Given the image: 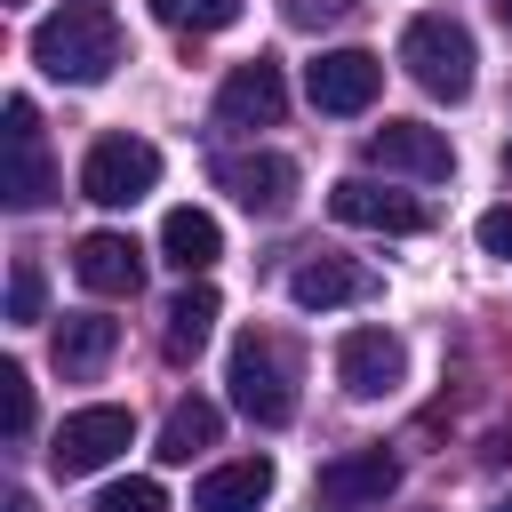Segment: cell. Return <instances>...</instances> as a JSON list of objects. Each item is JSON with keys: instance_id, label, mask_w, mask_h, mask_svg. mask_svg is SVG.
Here are the masks:
<instances>
[{"instance_id": "obj_1", "label": "cell", "mask_w": 512, "mask_h": 512, "mask_svg": "<svg viewBox=\"0 0 512 512\" xmlns=\"http://www.w3.org/2000/svg\"><path fill=\"white\" fill-rule=\"evenodd\" d=\"M120 56H128V40H120L112 8H88V0L56 8V16L32 32V64H40L48 80H72V88L112 80V64H120Z\"/></svg>"}, {"instance_id": "obj_2", "label": "cell", "mask_w": 512, "mask_h": 512, "mask_svg": "<svg viewBox=\"0 0 512 512\" xmlns=\"http://www.w3.org/2000/svg\"><path fill=\"white\" fill-rule=\"evenodd\" d=\"M400 64H408V80L424 88V96H440V104H464L472 96V32L456 24V16H416L408 32H400Z\"/></svg>"}, {"instance_id": "obj_3", "label": "cell", "mask_w": 512, "mask_h": 512, "mask_svg": "<svg viewBox=\"0 0 512 512\" xmlns=\"http://www.w3.org/2000/svg\"><path fill=\"white\" fill-rule=\"evenodd\" d=\"M224 384H232V408H240L248 424H288V416H296V368H288L280 336H264V328H248V336L232 344Z\"/></svg>"}, {"instance_id": "obj_4", "label": "cell", "mask_w": 512, "mask_h": 512, "mask_svg": "<svg viewBox=\"0 0 512 512\" xmlns=\"http://www.w3.org/2000/svg\"><path fill=\"white\" fill-rule=\"evenodd\" d=\"M128 440H136V416H128V408H112V400L72 408V416L56 424V440H48V472H56V480H88V472H104Z\"/></svg>"}, {"instance_id": "obj_5", "label": "cell", "mask_w": 512, "mask_h": 512, "mask_svg": "<svg viewBox=\"0 0 512 512\" xmlns=\"http://www.w3.org/2000/svg\"><path fill=\"white\" fill-rule=\"evenodd\" d=\"M152 184H160V152L144 136H96L88 160H80V192L96 208H136Z\"/></svg>"}, {"instance_id": "obj_6", "label": "cell", "mask_w": 512, "mask_h": 512, "mask_svg": "<svg viewBox=\"0 0 512 512\" xmlns=\"http://www.w3.org/2000/svg\"><path fill=\"white\" fill-rule=\"evenodd\" d=\"M0 192H8V208H48L56 200V168H48L32 96H8V176H0Z\"/></svg>"}, {"instance_id": "obj_7", "label": "cell", "mask_w": 512, "mask_h": 512, "mask_svg": "<svg viewBox=\"0 0 512 512\" xmlns=\"http://www.w3.org/2000/svg\"><path fill=\"white\" fill-rule=\"evenodd\" d=\"M304 88H312L320 112L352 120V112L376 104V88H384V56H368V48H328L320 64H304Z\"/></svg>"}, {"instance_id": "obj_8", "label": "cell", "mask_w": 512, "mask_h": 512, "mask_svg": "<svg viewBox=\"0 0 512 512\" xmlns=\"http://www.w3.org/2000/svg\"><path fill=\"white\" fill-rule=\"evenodd\" d=\"M328 216L336 224H360V232H424L432 224V208L416 192H392V184H368V176L328 184Z\"/></svg>"}, {"instance_id": "obj_9", "label": "cell", "mask_w": 512, "mask_h": 512, "mask_svg": "<svg viewBox=\"0 0 512 512\" xmlns=\"http://www.w3.org/2000/svg\"><path fill=\"white\" fill-rule=\"evenodd\" d=\"M216 184H224L248 216H288V200H296V160H288V152H224V160H216Z\"/></svg>"}, {"instance_id": "obj_10", "label": "cell", "mask_w": 512, "mask_h": 512, "mask_svg": "<svg viewBox=\"0 0 512 512\" xmlns=\"http://www.w3.org/2000/svg\"><path fill=\"white\" fill-rule=\"evenodd\" d=\"M280 112H288V80H280L272 56H248V64L224 72V88H216V120L224 128H272Z\"/></svg>"}, {"instance_id": "obj_11", "label": "cell", "mask_w": 512, "mask_h": 512, "mask_svg": "<svg viewBox=\"0 0 512 512\" xmlns=\"http://www.w3.org/2000/svg\"><path fill=\"white\" fill-rule=\"evenodd\" d=\"M368 160L392 168V176H416V184H440V176L456 168L448 136L424 128V120H384V128H368Z\"/></svg>"}, {"instance_id": "obj_12", "label": "cell", "mask_w": 512, "mask_h": 512, "mask_svg": "<svg viewBox=\"0 0 512 512\" xmlns=\"http://www.w3.org/2000/svg\"><path fill=\"white\" fill-rule=\"evenodd\" d=\"M336 376H344L352 400H384L408 376V352H400L392 328H352V336H336Z\"/></svg>"}, {"instance_id": "obj_13", "label": "cell", "mask_w": 512, "mask_h": 512, "mask_svg": "<svg viewBox=\"0 0 512 512\" xmlns=\"http://www.w3.org/2000/svg\"><path fill=\"white\" fill-rule=\"evenodd\" d=\"M72 272H80L88 296H136V280H144V248H136L128 232H88V240L72 248Z\"/></svg>"}, {"instance_id": "obj_14", "label": "cell", "mask_w": 512, "mask_h": 512, "mask_svg": "<svg viewBox=\"0 0 512 512\" xmlns=\"http://www.w3.org/2000/svg\"><path fill=\"white\" fill-rule=\"evenodd\" d=\"M392 488H400V464H392L384 448H352V456H328V464H320V496L344 504V512H352V504H384Z\"/></svg>"}, {"instance_id": "obj_15", "label": "cell", "mask_w": 512, "mask_h": 512, "mask_svg": "<svg viewBox=\"0 0 512 512\" xmlns=\"http://www.w3.org/2000/svg\"><path fill=\"white\" fill-rule=\"evenodd\" d=\"M272 496V456H232L192 488V512H256Z\"/></svg>"}, {"instance_id": "obj_16", "label": "cell", "mask_w": 512, "mask_h": 512, "mask_svg": "<svg viewBox=\"0 0 512 512\" xmlns=\"http://www.w3.org/2000/svg\"><path fill=\"white\" fill-rule=\"evenodd\" d=\"M376 280L360 272V264H344V256H312V264H296L288 272V296L304 304V312H336V304H360Z\"/></svg>"}, {"instance_id": "obj_17", "label": "cell", "mask_w": 512, "mask_h": 512, "mask_svg": "<svg viewBox=\"0 0 512 512\" xmlns=\"http://www.w3.org/2000/svg\"><path fill=\"white\" fill-rule=\"evenodd\" d=\"M160 256H168L184 280H200V272L224 256V232H216V216H208V208H168V224H160Z\"/></svg>"}, {"instance_id": "obj_18", "label": "cell", "mask_w": 512, "mask_h": 512, "mask_svg": "<svg viewBox=\"0 0 512 512\" xmlns=\"http://www.w3.org/2000/svg\"><path fill=\"white\" fill-rule=\"evenodd\" d=\"M112 344H120V320H104V312H64L56 320V368L64 376H96L112 360Z\"/></svg>"}, {"instance_id": "obj_19", "label": "cell", "mask_w": 512, "mask_h": 512, "mask_svg": "<svg viewBox=\"0 0 512 512\" xmlns=\"http://www.w3.org/2000/svg\"><path fill=\"white\" fill-rule=\"evenodd\" d=\"M216 432H224V416H216V400H176L168 416H160V464H192L200 448H216Z\"/></svg>"}, {"instance_id": "obj_20", "label": "cell", "mask_w": 512, "mask_h": 512, "mask_svg": "<svg viewBox=\"0 0 512 512\" xmlns=\"http://www.w3.org/2000/svg\"><path fill=\"white\" fill-rule=\"evenodd\" d=\"M216 320H224V304H216V288L208 280H192L176 304H168V360H192L208 336H216Z\"/></svg>"}, {"instance_id": "obj_21", "label": "cell", "mask_w": 512, "mask_h": 512, "mask_svg": "<svg viewBox=\"0 0 512 512\" xmlns=\"http://www.w3.org/2000/svg\"><path fill=\"white\" fill-rule=\"evenodd\" d=\"M152 16L168 32H224V24H240V0H152Z\"/></svg>"}, {"instance_id": "obj_22", "label": "cell", "mask_w": 512, "mask_h": 512, "mask_svg": "<svg viewBox=\"0 0 512 512\" xmlns=\"http://www.w3.org/2000/svg\"><path fill=\"white\" fill-rule=\"evenodd\" d=\"M40 304H48V280H40V264H32V256H16V272H8V320H16V328H32V320H40Z\"/></svg>"}, {"instance_id": "obj_23", "label": "cell", "mask_w": 512, "mask_h": 512, "mask_svg": "<svg viewBox=\"0 0 512 512\" xmlns=\"http://www.w3.org/2000/svg\"><path fill=\"white\" fill-rule=\"evenodd\" d=\"M0 416H8V440H24V432H32V376H24L16 360L0 368Z\"/></svg>"}, {"instance_id": "obj_24", "label": "cell", "mask_w": 512, "mask_h": 512, "mask_svg": "<svg viewBox=\"0 0 512 512\" xmlns=\"http://www.w3.org/2000/svg\"><path fill=\"white\" fill-rule=\"evenodd\" d=\"M96 512H168V496H160V480H112L96 496Z\"/></svg>"}, {"instance_id": "obj_25", "label": "cell", "mask_w": 512, "mask_h": 512, "mask_svg": "<svg viewBox=\"0 0 512 512\" xmlns=\"http://www.w3.org/2000/svg\"><path fill=\"white\" fill-rule=\"evenodd\" d=\"M360 0H280V16L288 24H304V32H328V24H344Z\"/></svg>"}, {"instance_id": "obj_26", "label": "cell", "mask_w": 512, "mask_h": 512, "mask_svg": "<svg viewBox=\"0 0 512 512\" xmlns=\"http://www.w3.org/2000/svg\"><path fill=\"white\" fill-rule=\"evenodd\" d=\"M480 248H488L496 264H512V208H488V216H480Z\"/></svg>"}, {"instance_id": "obj_27", "label": "cell", "mask_w": 512, "mask_h": 512, "mask_svg": "<svg viewBox=\"0 0 512 512\" xmlns=\"http://www.w3.org/2000/svg\"><path fill=\"white\" fill-rule=\"evenodd\" d=\"M488 512H512V496H496V504H488Z\"/></svg>"}, {"instance_id": "obj_28", "label": "cell", "mask_w": 512, "mask_h": 512, "mask_svg": "<svg viewBox=\"0 0 512 512\" xmlns=\"http://www.w3.org/2000/svg\"><path fill=\"white\" fill-rule=\"evenodd\" d=\"M496 8H504V24H512V0H496Z\"/></svg>"}, {"instance_id": "obj_29", "label": "cell", "mask_w": 512, "mask_h": 512, "mask_svg": "<svg viewBox=\"0 0 512 512\" xmlns=\"http://www.w3.org/2000/svg\"><path fill=\"white\" fill-rule=\"evenodd\" d=\"M88 8H104V0H88Z\"/></svg>"}, {"instance_id": "obj_30", "label": "cell", "mask_w": 512, "mask_h": 512, "mask_svg": "<svg viewBox=\"0 0 512 512\" xmlns=\"http://www.w3.org/2000/svg\"><path fill=\"white\" fill-rule=\"evenodd\" d=\"M504 160H512V152H504Z\"/></svg>"}, {"instance_id": "obj_31", "label": "cell", "mask_w": 512, "mask_h": 512, "mask_svg": "<svg viewBox=\"0 0 512 512\" xmlns=\"http://www.w3.org/2000/svg\"><path fill=\"white\" fill-rule=\"evenodd\" d=\"M8 8H16V0H8Z\"/></svg>"}, {"instance_id": "obj_32", "label": "cell", "mask_w": 512, "mask_h": 512, "mask_svg": "<svg viewBox=\"0 0 512 512\" xmlns=\"http://www.w3.org/2000/svg\"><path fill=\"white\" fill-rule=\"evenodd\" d=\"M336 512H344V504H336Z\"/></svg>"}]
</instances>
